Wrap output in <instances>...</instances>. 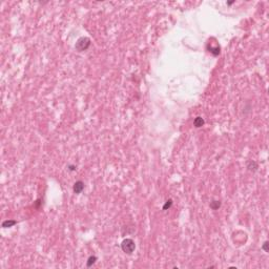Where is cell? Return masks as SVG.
<instances>
[{
	"mask_svg": "<svg viewBox=\"0 0 269 269\" xmlns=\"http://www.w3.org/2000/svg\"><path fill=\"white\" fill-rule=\"evenodd\" d=\"M247 167H248L250 170H255V169L258 168V164H257V163H255L254 161H252V162H249V163H248Z\"/></svg>",
	"mask_w": 269,
	"mask_h": 269,
	"instance_id": "cell-8",
	"label": "cell"
},
{
	"mask_svg": "<svg viewBox=\"0 0 269 269\" xmlns=\"http://www.w3.org/2000/svg\"><path fill=\"white\" fill-rule=\"evenodd\" d=\"M16 224V221H14V220H10V221H4L3 223H2V227H4V228H6V227H12L13 225H15Z\"/></svg>",
	"mask_w": 269,
	"mask_h": 269,
	"instance_id": "cell-5",
	"label": "cell"
},
{
	"mask_svg": "<svg viewBox=\"0 0 269 269\" xmlns=\"http://www.w3.org/2000/svg\"><path fill=\"white\" fill-rule=\"evenodd\" d=\"M90 40L87 37H81L78 39V41L76 42V50L78 52H83V51H86L87 48L90 47Z\"/></svg>",
	"mask_w": 269,
	"mask_h": 269,
	"instance_id": "cell-1",
	"label": "cell"
},
{
	"mask_svg": "<svg viewBox=\"0 0 269 269\" xmlns=\"http://www.w3.org/2000/svg\"><path fill=\"white\" fill-rule=\"evenodd\" d=\"M121 247H122V250L124 251L125 253H133L135 249H136V244H135V242L131 240V239H125L124 241L122 242V244H121Z\"/></svg>",
	"mask_w": 269,
	"mask_h": 269,
	"instance_id": "cell-2",
	"label": "cell"
},
{
	"mask_svg": "<svg viewBox=\"0 0 269 269\" xmlns=\"http://www.w3.org/2000/svg\"><path fill=\"white\" fill-rule=\"evenodd\" d=\"M232 3H233V1H229V2H227L228 5H230V4H232Z\"/></svg>",
	"mask_w": 269,
	"mask_h": 269,
	"instance_id": "cell-12",
	"label": "cell"
},
{
	"mask_svg": "<svg viewBox=\"0 0 269 269\" xmlns=\"http://www.w3.org/2000/svg\"><path fill=\"white\" fill-rule=\"evenodd\" d=\"M193 125H195L196 127H201L204 125V120H203V118L202 117H197L195 119V121H193Z\"/></svg>",
	"mask_w": 269,
	"mask_h": 269,
	"instance_id": "cell-4",
	"label": "cell"
},
{
	"mask_svg": "<svg viewBox=\"0 0 269 269\" xmlns=\"http://www.w3.org/2000/svg\"><path fill=\"white\" fill-rule=\"evenodd\" d=\"M73 189H74L75 193H80V192H82L83 189H84V184H83V182H81V181H78V182L74 184Z\"/></svg>",
	"mask_w": 269,
	"mask_h": 269,
	"instance_id": "cell-3",
	"label": "cell"
},
{
	"mask_svg": "<svg viewBox=\"0 0 269 269\" xmlns=\"http://www.w3.org/2000/svg\"><path fill=\"white\" fill-rule=\"evenodd\" d=\"M75 168H76V167L73 166V165H70V166H69V170H75Z\"/></svg>",
	"mask_w": 269,
	"mask_h": 269,
	"instance_id": "cell-11",
	"label": "cell"
},
{
	"mask_svg": "<svg viewBox=\"0 0 269 269\" xmlns=\"http://www.w3.org/2000/svg\"><path fill=\"white\" fill-rule=\"evenodd\" d=\"M173 205V201L171 200H168V201H166V203H165V205L163 206V210H166L167 208H169V207Z\"/></svg>",
	"mask_w": 269,
	"mask_h": 269,
	"instance_id": "cell-9",
	"label": "cell"
},
{
	"mask_svg": "<svg viewBox=\"0 0 269 269\" xmlns=\"http://www.w3.org/2000/svg\"><path fill=\"white\" fill-rule=\"evenodd\" d=\"M96 261H97V258L95 257V255H94V257H90V258H89V260H87V263H86L87 267H90V266L92 265V264H95V262H96Z\"/></svg>",
	"mask_w": 269,
	"mask_h": 269,
	"instance_id": "cell-7",
	"label": "cell"
},
{
	"mask_svg": "<svg viewBox=\"0 0 269 269\" xmlns=\"http://www.w3.org/2000/svg\"><path fill=\"white\" fill-rule=\"evenodd\" d=\"M220 206H221V202L220 201H212L210 203V207L212 208L213 210H217L220 208Z\"/></svg>",
	"mask_w": 269,
	"mask_h": 269,
	"instance_id": "cell-6",
	"label": "cell"
},
{
	"mask_svg": "<svg viewBox=\"0 0 269 269\" xmlns=\"http://www.w3.org/2000/svg\"><path fill=\"white\" fill-rule=\"evenodd\" d=\"M268 246H269V243H268V241H266L265 243L263 244V247H262V248L264 249V251H265V252H268V251H269V248H268Z\"/></svg>",
	"mask_w": 269,
	"mask_h": 269,
	"instance_id": "cell-10",
	"label": "cell"
}]
</instances>
